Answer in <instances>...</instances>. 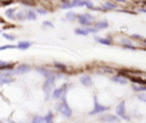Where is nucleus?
<instances>
[{"label": "nucleus", "mask_w": 146, "mask_h": 123, "mask_svg": "<svg viewBox=\"0 0 146 123\" xmlns=\"http://www.w3.org/2000/svg\"><path fill=\"white\" fill-rule=\"evenodd\" d=\"M58 110H59L60 114H63L66 117H70L72 115V110H71V108H70V106H68V104L65 99V95L62 97V101L58 105Z\"/></svg>", "instance_id": "1"}, {"label": "nucleus", "mask_w": 146, "mask_h": 123, "mask_svg": "<svg viewBox=\"0 0 146 123\" xmlns=\"http://www.w3.org/2000/svg\"><path fill=\"white\" fill-rule=\"evenodd\" d=\"M55 80H56V77H55V75H52V76H49V77H47L46 79V81H44V83H43V91L46 92V99H48V97H49V93H50V91H51V89L54 88V84H55Z\"/></svg>", "instance_id": "2"}, {"label": "nucleus", "mask_w": 146, "mask_h": 123, "mask_svg": "<svg viewBox=\"0 0 146 123\" xmlns=\"http://www.w3.org/2000/svg\"><path fill=\"white\" fill-rule=\"evenodd\" d=\"M76 19L80 22V24L82 26H89L92 22H94V17L89 14H81L76 16Z\"/></svg>", "instance_id": "3"}, {"label": "nucleus", "mask_w": 146, "mask_h": 123, "mask_svg": "<svg viewBox=\"0 0 146 123\" xmlns=\"http://www.w3.org/2000/svg\"><path fill=\"white\" fill-rule=\"evenodd\" d=\"M115 112H116V114H117L119 117L129 121V116H128L127 113H125V102H124V101H121V102L117 104V106H116V108H115Z\"/></svg>", "instance_id": "4"}, {"label": "nucleus", "mask_w": 146, "mask_h": 123, "mask_svg": "<svg viewBox=\"0 0 146 123\" xmlns=\"http://www.w3.org/2000/svg\"><path fill=\"white\" fill-rule=\"evenodd\" d=\"M14 82V77H13V73L9 71H5V72H0V84H7V83H11Z\"/></svg>", "instance_id": "5"}, {"label": "nucleus", "mask_w": 146, "mask_h": 123, "mask_svg": "<svg viewBox=\"0 0 146 123\" xmlns=\"http://www.w3.org/2000/svg\"><path fill=\"white\" fill-rule=\"evenodd\" d=\"M94 102H95L94 109L89 112V115H95V114H99V113H102V112H105V110H107V109H108V107H107V106H104V105L99 104L96 97L94 98Z\"/></svg>", "instance_id": "6"}, {"label": "nucleus", "mask_w": 146, "mask_h": 123, "mask_svg": "<svg viewBox=\"0 0 146 123\" xmlns=\"http://www.w3.org/2000/svg\"><path fill=\"white\" fill-rule=\"evenodd\" d=\"M67 87H68V84H67V83H65V84L60 85L59 88L55 89V90L52 91V98H54V99H58V98L63 97V96L65 95V92H66Z\"/></svg>", "instance_id": "7"}, {"label": "nucleus", "mask_w": 146, "mask_h": 123, "mask_svg": "<svg viewBox=\"0 0 146 123\" xmlns=\"http://www.w3.org/2000/svg\"><path fill=\"white\" fill-rule=\"evenodd\" d=\"M31 71V66L27 65V64H22L19 66H17L15 69H13V74H17V75H21V74H25L27 72Z\"/></svg>", "instance_id": "8"}, {"label": "nucleus", "mask_w": 146, "mask_h": 123, "mask_svg": "<svg viewBox=\"0 0 146 123\" xmlns=\"http://www.w3.org/2000/svg\"><path fill=\"white\" fill-rule=\"evenodd\" d=\"M99 120L102 122H106V123H117L120 122V117L119 116H114V115H103L102 117H99Z\"/></svg>", "instance_id": "9"}, {"label": "nucleus", "mask_w": 146, "mask_h": 123, "mask_svg": "<svg viewBox=\"0 0 146 123\" xmlns=\"http://www.w3.org/2000/svg\"><path fill=\"white\" fill-rule=\"evenodd\" d=\"M96 32H97V30L95 27H87V28H80V27H78V28H75V33L78 35H87L89 33H96Z\"/></svg>", "instance_id": "10"}, {"label": "nucleus", "mask_w": 146, "mask_h": 123, "mask_svg": "<svg viewBox=\"0 0 146 123\" xmlns=\"http://www.w3.org/2000/svg\"><path fill=\"white\" fill-rule=\"evenodd\" d=\"M14 67H15V65L13 63L0 60V71H13Z\"/></svg>", "instance_id": "11"}, {"label": "nucleus", "mask_w": 146, "mask_h": 123, "mask_svg": "<svg viewBox=\"0 0 146 123\" xmlns=\"http://www.w3.org/2000/svg\"><path fill=\"white\" fill-rule=\"evenodd\" d=\"M31 46H32V42H30V41H19L17 43V48L21 49V50H26Z\"/></svg>", "instance_id": "12"}, {"label": "nucleus", "mask_w": 146, "mask_h": 123, "mask_svg": "<svg viewBox=\"0 0 146 123\" xmlns=\"http://www.w3.org/2000/svg\"><path fill=\"white\" fill-rule=\"evenodd\" d=\"M80 82H81L83 85H87V87H89V85L92 84V80H91V77H90L89 75H83V76H81V77H80Z\"/></svg>", "instance_id": "13"}, {"label": "nucleus", "mask_w": 146, "mask_h": 123, "mask_svg": "<svg viewBox=\"0 0 146 123\" xmlns=\"http://www.w3.org/2000/svg\"><path fill=\"white\" fill-rule=\"evenodd\" d=\"M108 27V23L107 20H100V22H97L96 25H95V28L98 31V30H104V28H107Z\"/></svg>", "instance_id": "14"}, {"label": "nucleus", "mask_w": 146, "mask_h": 123, "mask_svg": "<svg viewBox=\"0 0 146 123\" xmlns=\"http://www.w3.org/2000/svg\"><path fill=\"white\" fill-rule=\"evenodd\" d=\"M36 71L40 73V74H42L43 76H46V77H49V76H52L54 74L49 71V69H47V68H42V67H38L36 68Z\"/></svg>", "instance_id": "15"}, {"label": "nucleus", "mask_w": 146, "mask_h": 123, "mask_svg": "<svg viewBox=\"0 0 146 123\" xmlns=\"http://www.w3.org/2000/svg\"><path fill=\"white\" fill-rule=\"evenodd\" d=\"M96 41H97V42H99V43L106 44V46L112 44V40H111V39H108V38H98V36H96Z\"/></svg>", "instance_id": "16"}, {"label": "nucleus", "mask_w": 146, "mask_h": 123, "mask_svg": "<svg viewBox=\"0 0 146 123\" xmlns=\"http://www.w3.org/2000/svg\"><path fill=\"white\" fill-rule=\"evenodd\" d=\"M115 8H116V6L114 3H112V2H108V1L103 5V9L104 10H112V9H115Z\"/></svg>", "instance_id": "17"}, {"label": "nucleus", "mask_w": 146, "mask_h": 123, "mask_svg": "<svg viewBox=\"0 0 146 123\" xmlns=\"http://www.w3.org/2000/svg\"><path fill=\"white\" fill-rule=\"evenodd\" d=\"M112 80H113L114 82H116V83H120V84H125V83H127V80L123 79V77H121V76H119V75L113 76Z\"/></svg>", "instance_id": "18"}, {"label": "nucleus", "mask_w": 146, "mask_h": 123, "mask_svg": "<svg viewBox=\"0 0 146 123\" xmlns=\"http://www.w3.org/2000/svg\"><path fill=\"white\" fill-rule=\"evenodd\" d=\"M132 89L135 91H146L145 84H132Z\"/></svg>", "instance_id": "19"}, {"label": "nucleus", "mask_w": 146, "mask_h": 123, "mask_svg": "<svg viewBox=\"0 0 146 123\" xmlns=\"http://www.w3.org/2000/svg\"><path fill=\"white\" fill-rule=\"evenodd\" d=\"M26 18L30 19V20H34V19L36 18V15H35V13H34L33 10H29V11L26 13Z\"/></svg>", "instance_id": "20"}, {"label": "nucleus", "mask_w": 146, "mask_h": 123, "mask_svg": "<svg viewBox=\"0 0 146 123\" xmlns=\"http://www.w3.org/2000/svg\"><path fill=\"white\" fill-rule=\"evenodd\" d=\"M44 123H52V118H54V116H52V113L51 112H49L44 117Z\"/></svg>", "instance_id": "21"}, {"label": "nucleus", "mask_w": 146, "mask_h": 123, "mask_svg": "<svg viewBox=\"0 0 146 123\" xmlns=\"http://www.w3.org/2000/svg\"><path fill=\"white\" fill-rule=\"evenodd\" d=\"M76 14L75 13H73V11H70V13H67L66 14V18L68 19V20H75L76 19Z\"/></svg>", "instance_id": "22"}, {"label": "nucleus", "mask_w": 146, "mask_h": 123, "mask_svg": "<svg viewBox=\"0 0 146 123\" xmlns=\"http://www.w3.org/2000/svg\"><path fill=\"white\" fill-rule=\"evenodd\" d=\"M71 3H72V7H80V6H84L83 0H73Z\"/></svg>", "instance_id": "23"}, {"label": "nucleus", "mask_w": 146, "mask_h": 123, "mask_svg": "<svg viewBox=\"0 0 146 123\" xmlns=\"http://www.w3.org/2000/svg\"><path fill=\"white\" fill-rule=\"evenodd\" d=\"M6 16L8 18H15V9H8L6 11Z\"/></svg>", "instance_id": "24"}, {"label": "nucleus", "mask_w": 146, "mask_h": 123, "mask_svg": "<svg viewBox=\"0 0 146 123\" xmlns=\"http://www.w3.org/2000/svg\"><path fill=\"white\" fill-rule=\"evenodd\" d=\"M31 123H44V118L42 116H35Z\"/></svg>", "instance_id": "25"}, {"label": "nucleus", "mask_w": 146, "mask_h": 123, "mask_svg": "<svg viewBox=\"0 0 146 123\" xmlns=\"http://www.w3.org/2000/svg\"><path fill=\"white\" fill-rule=\"evenodd\" d=\"M62 8H63V9H64V8H65V9H66V8H72V3L68 2L67 0H63V1H62Z\"/></svg>", "instance_id": "26"}, {"label": "nucleus", "mask_w": 146, "mask_h": 123, "mask_svg": "<svg viewBox=\"0 0 146 123\" xmlns=\"http://www.w3.org/2000/svg\"><path fill=\"white\" fill-rule=\"evenodd\" d=\"M17 48V46H14V44H6V46H0V51L1 50H6V49H15Z\"/></svg>", "instance_id": "27"}, {"label": "nucleus", "mask_w": 146, "mask_h": 123, "mask_svg": "<svg viewBox=\"0 0 146 123\" xmlns=\"http://www.w3.org/2000/svg\"><path fill=\"white\" fill-rule=\"evenodd\" d=\"M15 18H16V19H18V20H23V19H25V18H26V16H25V14H24V13H18L17 15H15Z\"/></svg>", "instance_id": "28"}, {"label": "nucleus", "mask_w": 146, "mask_h": 123, "mask_svg": "<svg viewBox=\"0 0 146 123\" xmlns=\"http://www.w3.org/2000/svg\"><path fill=\"white\" fill-rule=\"evenodd\" d=\"M2 36H3L5 39L9 40V41H14V40H15V36H14V35H10V34H8V33H3Z\"/></svg>", "instance_id": "29"}, {"label": "nucleus", "mask_w": 146, "mask_h": 123, "mask_svg": "<svg viewBox=\"0 0 146 123\" xmlns=\"http://www.w3.org/2000/svg\"><path fill=\"white\" fill-rule=\"evenodd\" d=\"M54 65H55V67H57V68H59V69H62V71H65V69H66V66H65L64 64H59V63H54Z\"/></svg>", "instance_id": "30"}, {"label": "nucleus", "mask_w": 146, "mask_h": 123, "mask_svg": "<svg viewBox=\"0 0 146 123\" xmlns=\"http://www.w3.org/2000/svg\"><path fill=\"white\" fill-rule=\"evenodd\" d=\"M121 42H122L124 46H131V43H132L130 40H128V39H124V38H123V39H121Z\"/></svg>", "instance_id": "31"}, {"label": "nucleus", "mask_w": 146, "mask_h": 123, "mask_svg": "<svg viewBox=\"0 0 146 123\" xmlns=\"http://www.w3.org/2000/svg\"><path fill=\"white\" fill-rule=\"evenodd\" d=\"M138 98H139V100L146 102V92H145V93H140V95L138 96Z\"/></svg>", "instance_id": "32"}, {"label": "nucleus", "mask_w": 146, "mask_h": 123, "mask_svg": "<svg viewBox=\"0 0 146 123\" xmlns=\"http://www.w3.org/2000/svg\"><path fill=\"white\" fill-rule=\"evenodd\" d=\"M36 11H38L39 14H47V13H48V11H47L46 9H43V8H38Z\"/></svg>", "instance_id": "33"}, {"label": "nucleus", "mask_w": 146, "mask_h": 123, "mask_svg": "<svg viewBox=\"0 0 146 123\" xmlns=\"http://www.w3.org/2000/svg\"><path fill=\"white\" fill-rule=\"evenodd\" d=\"M43 25H44V26H50V27H52V23H51V22H43Z\"/></svg>", "instance_id": "34"}, {"label": "nucleus", "mask_w": 146, "mask_h": 123, "mask_svg": "<svg viewBox=\"0 0 146 123\" xmlns=\"http://www.w3.org/2000/svg\"><path fill=\"white\" fill-rule=\"evenodd\" d=\"M132 38H136V39H143L140 35H136V34H133V35H132Z\"/></svg>", "instance_id": "35"}, {"label": "nucleus", "mask_w": 146, "mask_h": 123, "mask_svg": "<svg viewBox=\"0 0 146 123\" xmlns=\"http://www.w3.org/2000/svg\"><path fill=\"white\" fill-rule=\"evenodd\" d=\"M116 1H120V2H124V0H116Z\"/></svg>", "instance_id": "36"}, {"label": "nucleus", "mask_w": 146, "mask_h": 123, "mask_svg": "<svg viewBox=\"0 0 146 123\" xmlns=\"http://www.w3.org/2000/svg\"><path fill=\"white\" fill-rule=\"evenodd\" d=\"M0 32H1V30H0Z\"/></svg>", "instance_id": "37"}, {"label": "nucleus", "mask_w": 146, "mask_h": 123, "mask_svg": "<svg viewBox=\"0 0 146 123\" xmlns=\"http://www.w3.org/2000/svg\"><path fill=\"white\" fill-rule=\"evenodd\" d=\"M0 123H1V122H0Z\"/></svg>", "instance_id": "38"}]
</instances>
